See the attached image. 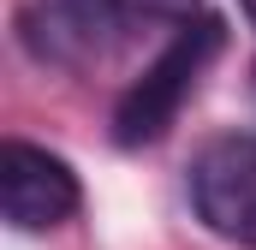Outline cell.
<instances>
[{
    "label": "cell",
    "mask_w": 256,
    "mask_h": 250,
    "mask_svg": "<svg viewBox=\"0 0 256 250\" xmlns=\"http://www.w3.org/2000/svg\"><path fill=\"white\" fill-rule=\"evenodd\" d=\"M78 202H84V185H78L72 161H60L42 143L6 137V149H0V208L18 232H54L78 214Z\"/></svg>",
    "instance_id": "4"
},
{
    "label": "cell",
    "mask_w": 256,
    "mask_h": 250,
    "mask_svg": "<svg viewBox=\"0 0 256 250\" xmlns=\"http://www.w3.org/2000/svg\"><path fill=\"white\" fill-rule=\"evenodd\" d=\"M220 42H226V30H220V18H208V12L191 18V24H179V30L161 42V54L143 66L126 84V96L114 102V143H120V149L161 143V137L173 131V120L185 114V102L196 96L208 60L220 54Z\"/></svg>",
    "instance_id": "2"
},
{
    "label": "cell",
    "mask_w": 256,
    "mask_h": 250,
    "mask_svg": "<svg viewBox=\"0 0 256 250\" xmlns=\"http://www.w3.org/2000/svg\"><path fill=\"white\" fill-rule=\"evenodd\" d=\"M196 220L238 250H256V137H214L191 161Z\"/></svg>",
    "instance_id": "3"
},
{
    "label": "cell",
    "mask_w": 256,
    "mask_h": 250,
    "mask_svg": "<svg viewBox=\"0 0 256 250\" xmlns=\"http://www.w3.org/2000/svg\"><path fill=\"white\" fill-rule=\"evenodd\" d=\"M238 6H244V18H250V24H256V0H238Z\"/></svg>",
    "instance_id": "5"
},
{
    "label": "cell",
    "mask_w": 256,
    "mask_h": 250,
    "mask_svg": "<svg viewBox=\"0 0 256 250\" xmlns=\"http://www.w3.org/2000/svg\"><path fill=\"white\" fill-rule=\"evenodd\" d=\"M202 18V0H48V6H24L18 12V36L42 66H102L120 54L131 36L155 30V24H191Z\"/></svg>",
    "instance_id": "1"
}]
</instances>
